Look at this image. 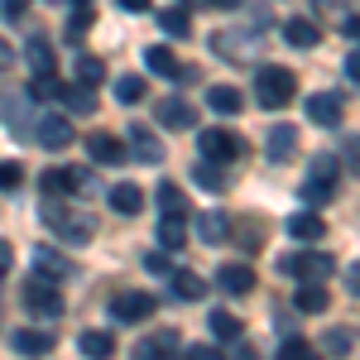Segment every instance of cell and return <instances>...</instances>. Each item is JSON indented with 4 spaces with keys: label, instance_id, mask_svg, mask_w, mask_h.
<instances>
[{
    "label": "cell",
    "instance_id": "cell-1",
    "mask_svg": "<svg viewBox=\"0 0 360 360\" xmlns=\"http://www.w3.org/2000/svg\"><path fill=\"white\" fill-rule=\"evenodd\" d=\"M44 226L63 245H91V236H96V221L77 207H68V202H44Z\"/></svg>",
    "mask_w": 360,
    "mask_h": 360
},
{
    "label": "cell",
    "instance_id": "cell-2",
    "mask_svg": "<svg viewBox=\"0 0 360 360\" xmlns=\"http://www.w3.org/2000/svg\"><path fill=\"white\" fill-rule=\"evenodd\" d=\"M255 96H259L264 111H283V106L298 96V77H293L288 68H259V72H255Z\"/></svg>",
    "mask_w": 360,
    "mask_h": 360
},
{
    "label": "cell",
    "instance_id": "cell-3",
    "mask_svg": "<svg viewBox=\"0 0 360 360\" xmlns=\"http://www.w3.org/2000/svg\"><path fill=\"white\" fill-rule=\"evenodd\" d=\"M332 269H336V259L327 250H307V255H283V259H278V274L303 278V283H322Z\"/></svg>",
    "mask_w": 360,
    "mask_h": 360
},
{
    "label": "cell",
    "instance_id": "cell-4",
    "mask_svg": "<svg viewBox=\"0 0 360 360\" xmlns=\"http://www.w3.org/2000/svg\"><path fill=\"white\" fill-rule=\"evenodd\" d=\"M197 154L207 164H236V159H245V139L231 135V130H202L197 135Z\"/></svg>",
    "mask_w": 360,
    "mask_h": 360
},
{
    "label": "cell",
    "instance_id": "cell-5",
    "mask_svg": "<svg viewBox=\"0 0 360 360\" xmlns=\"http://www.w3.org/2000/svg\"><path fill=\"white\" fill-rule=\"evenodd\" d=\"M25 307L34 312V317H49V322H53V317H63L68 303H63V293H58L49 278H29L25 283Z\"/></svg>",
    "mask_w": 360,
    "mask_h": 360
},
{
    "label": "cell",
    "instance_id": "cell-6",
    "mask_svg": "<svg viewBox=\"0 0 360 360\" xmlns=\"http://www.w3.org/2000/svg\"><path fill=\"white\" fill-rule=\"evenodd\" d=\"M154 307H159L154 293H115L111 298V317L125 322V327H135V322H149V317H154Z\"/></svg>",
    "mask_w": 360,
    "mask_h": 360
},
{
    "label": "cell",
    "instance_id": "cell-7",
    "mask_svg": "<svg viewBox=\"0 0 360 360\" xmlns=\"http://www.w3.org/2000/svg\"><path fill=\"white\" fill-rule=\"evenodd\" d=\"M307 120L322 125V130H336L341 125V96L336 91H312L307 96Z\"/></svg>",
    "mask_w": 360,
    "mask_h": 360
},
{
    "label": "cell",
    "instance_id": "cell-8",
    "mask_svg": "<svg viewBox=\"0 0 360 360\" xmlns=\"http://www.w3.org/2000/svg\"><path fill=\"white\" fill-rule=\"evenodd\" d=\"M144 63H149V72H159V77H173V82H193V77H197L193 68H183L178 58L168 53L164 44H154V49L144 53Z\"/></svg>",
    "mask_w": 360,
    "mask_h": 360
},
{
    "label": "cell",
    "instance_id": "cell-9",
    "mask_svg": "<svg viewBox=\"0 0 360 360\" xmlns=\"http://www.w3.org/2000/svg\"><path fill=\"white\" fill-rule=\"evenodd\" d=\"M130 360H178V332H159V336H144Z\"/></svg>",
    "mask_w": 360,
    "mask_h": 360
},
{
    "label": "cell",
    "instance_id": "cell-10",
    "mask_svg": "<svg viewBox=\"0 0 360 360\" xmlns=\"http://www.w3.org/2000/svg\"><path fill=\"white\" fill-rule=\"evenodd\" d=\"M68 274H72V259H68V255H58V250H49V245L34 250V278L58 283V278H68Z\"/></svg>",
    "mask_w": 360,
    "mask_h": 360
},
{
    "label": "cell",
    "instance_id": "cell-11",
    "mask_svg": "<svg viewBox=\"0 0 360 360\" xmlns=\"http://www.w3.org/2000/svg\"><path fill=\"white\" fill-rule=\"evenodd\" d=\"M125 139H130V149H135L139 164H159V159H164V144H159V135H154L149 125H130Z\"/></svg>",
    "mask_w": 360,
    "mask_h": 360
},
{
    "label": "cell",
    "instance_id": "cell-12",
    "mask_svg": "<svg viewBox=\"0 0 360 360\" xmlns=\"http://www.w3.org/2000/svg\"><path fill=\"white\" fill-rule=\"evenodd\" d=\"M86 154H91L96 164H120V159H125V139L106 135V130H91V135H86Z\"/></svg>",
    "mask_w": 360,
    "mask_h": 360
},
{
    "label": "cell",
    "instance_id": "cell-13",
    "mask_svg": "<svg viewBox=\"0 0 360 360\" xmlns=\"http://www.w3.org/2000/svg\"><path fill=\"white\" fill-rule=\"evenodd\" d=\"M154 197H159V217H168V221H188V197H183V188L178 183H159L154 188Z\"/></svg>",
    "mask_w": 360,
    "mask_h": 360
},
{
    "label": "cell",
    "instance_id": "cell-14",
    "mask_svg": "<svg viewBox=\"0 0 360 360\" xmlns=\"http://www.w3.org/2000/svg\"><path fill=\"white\" fill-rule=\"evenodd\" d=\"M159 125H164V130H193V125H197V111L188 106V101L168 96V101H159Z\"/></svg>",
    "mask_w": 360,
    "mask_h": 360
},
{
    "label": "cell",
    "instance_id": "cell-15",
    "mask_svg": "<svg viewBox=\"0 0 360 360\" xmlns=\"http://www.w3.org/2000/svg\"><path fill=\"white\" fill-rule=\"evenodd\" d=\"M217 283H221V293H231V298H245L250 288H255V269H245V264H221L217 269Z\"/></svg>",
    "mask_w": 360,
    "mask_h": 360
},
{
    "label": "cell",
    "instance_id": "cell-16",
    "mask_svg": "<svg viewBox=\"0 0 360 360\" xmlns=\"http://www.w3.org/2000/svg\"><path fill=\"white\" fill-rule=\"evenodd\" d=\"M34 135H39V144H49V149H68L72 144V125H68V115H44Z\"/></svg>",
    "mask_w": 360,
    "mask_h": 360
},
{
    "label": "cell",
    "instance_id": "cell-17",
    "mask_svg": "<svg viewBox=\"0 0 360 360\" xmlns=\"http://www.w3.org/2000/svg\"><path fill=\"white\" fill-rule=\"evenodd\" d=\"M283 231H288L293 240H322V236H327V221H322L317 212H293V217L283 221Z\"/></svg>",
    "mask_w": 360,
    "mask_h": 360
},
{
    "label": "cell",
    "instance_id": "cell-18",
    "mask_svg": "<svg viewBox=\"0 0 360 360\" xmlns=\"http://www.w3.org/2000/svg\"><path fill=\"white\" fill-rule=\"evenodd\" d=\"M298 154V125H274L269 130V159L274 164H288Z\"/></svg>",
    "mask_w": 360,
    "mask_h": 360
},
{
    "label": "cell",
    "instance_id": "cell-19",
    "mask_svg": "<svg viewBox=\"0 0 360 360\" xmlns=\"http://www.w3.org/2000/svg\"><path fill=\"white\" fill-rule=\"evenodd\" d=\"M10 346H15L20 356H49V351H53V336L34 332V327H20V332H10Z\"/></svg>",
    "mask_w": 360,
    "mask_h": 360
},
{
    "label": "cell",
    "instance_id": "cell-20",
    "mask_svg": "<svg viewBox=\"0 0 360 360\" xmlns=\"http://www.w3.org/2000/svg\"><path fill=\"white\" fill-rule=\"evenodd\" d=\"M106 202H111L115 217H135L139 207H144V188H135V183H115Z\"/></svg>",
    "mask_w": 360,
    "mask_h": 360
},
{
    "label": "cell",
    "instance_id": "cell-21",
    "mask_svg": "<svg viewBox=\"0 0 360 360\" xmlns=\"http://www.w3.org/2000/svg\"><path fill=\"white\" fill-rule=\"evenodd\" d=\"M25 58H29V72H34V77H53L58 58H53V44H49V39H29Z\"/></svg>",
    "mask_w": 360,
    "mask_h": 360
},
{
    "label": "cell",
    "instance_id": "cell-22",
    "mask_svg": "<svg viewBox=\"0 0 360 360\" xmlns=\"http://www.w3.org/2000/svg\"><path fill=\"white\" fill-rule=\"evenodd\" d=\"M77 351L86 360H111L115 356V336L111 332H82L77 336Z\"/></svg>",
    "mask_w": 360,
    "mask_h": 360
},
{
    "label": "cell",
    "instance_id": "cell-23",
    "mask_svg": "<svg viewBox=\"0 0 360 360\" xmlns=\"http://www.w3.org/2000/svg\"><path fill=\"white\" fill-rule=\"evenodd\" d=\"M168 283H173V293H178V298H188V303H202V293H207L202 274H193V269H173Z\"/></svg>",
    "mask_w": 360,
    "mask_h": 360
},
{
    "label": "cell",
    "instance_id": "cell-24",
    "mask_svg": "<svg viewBox=\"0 0 360 360\" xmlns=\"http://www.w3.org/2000/svg\"><path fill=\"white\" fill-rule=\"evenodd\" d=\"M197 231H202L207 245H226V240H231V217H226V212H207V217L197 221Z\"/></svg>",
    "mask_w": 360,
    "mask_h": 360
},
{
    "label": "cell",
    "instance_id": "cell-25",
    "mask_svg": "<svg viewBox=\"0 0 360 360\" xmlns=\"http://www.w3.org/2000/svg\"><path fill=\"white\" fill-rule=\"evenodd\" d=\"M207 327H212L217 341H240V317H231L226 307H212L207 312Z\"/></svg>",
    "mask_w": 360,
    "mask_h": 360
},
{
    "label": "cell",
    "instance_id": "cell-26",
    "mask_svg": "<svg viewBox=\"0 0 360 360\" xmlns=\"http://www.w3.org/2000/svg\"><path fill=\"white\" fill-rule=\"evenodd\" d=\"M72 77H77V86H96L106 82V63L91 53H77V63H72Z\"/></svg>",
    "mask_w": 360,
    "mask_h": 360
},
{
    "label": "cell",
    "instance_id": "cell-27",
    "mask_svg": "<svg viewBox=\"0 0 360 360\" xmlns=\"http://www.w3.org/2000/svg\"><path fill=\"white\" fill-rule=\"evenodd\" d=\"M0 106H5V125H10V130H15V135H29L25 96H20V91H5V96H0Z\"/></svg>",
    "mask_w": 360,
    "mask_h": 360
},
{
    "label": "cell",
    "instance_id": "cell-28",
    "mask_svg": "<svg viewBox=\"0 0 360 360\" xmlns=\"http://www.w3.org/2000/svg\"><path fill=\"white\" fill-rule=\"evenodd\" d=\"M58 96H63V106H68L72 115H91L96 111V91H91V86H63Z\"/></svg>",
    "mask_w": 360,
    "mask_h": 360
},
{
    "label": "cell",
    "instance_id": "cell-29",
    "mask_svg": "<svg viewBox=\"0 0 360 360\" xmlns=\"http://www.w3.org/2000/svg\"><path fill=\"white\" fill-rule=\"evenodd\" d=\"M44 193H49V202H68L72 197V168H49L44 173Z\"/></svg>",
    "mask_w": 360,
    "mask_h": 360
},
{
    "label": "cell",
    "instance_id": "cell-30",
    "mask_svg": "<svg viewBox=\"0 0 360 360\" xmlns=\"http://www.w3.org/2000/svg\"><path fill=\"white\" fill-rule=\"evenodd\" d=\"M193 183H197V188H207V193H226V173H221V164H207V159H197V164H193Z\"/></svg>",
    "mask_w": 360,
    "mask_h": 360
},
{
    "label": "cell",
    "instance_id": "cell-31",
    "mask_svg": "<svg viewBox=\"0 0 360 360\" xmlns=\"http://www.w3.org/2000/svg\"><path fill=\"white\" fill-rule=\"evenodd\" d=\"M293 307H298V312H327L332 298H327V288H322V283H303V288H298V298H293Z\"/></svg>",
    "mask_w": 360,
    "mask_h": 360
},
{
    "label": "cell",
    "instance_id": "cell-32",
    "mask_svg": "<svg viewBox=\"0 0 360 360\" xmlns=\"http://www.w3.org/2000/svg\"><path fill=\"white\" fill-rule=\"evenodd\" d=\"M207 106L221 111V115H240V91H236V86H212V91H207Z\"/></svg>",
    "mask_w": 360,
    "mask_h": 360
},
{
    "label": "cell",
    "instance_id": "cell-33",
    "mask_svg": "<svg viewBox=\"0 0 360 360\" xmlns=\"http://www.w3.org/2000/svg\"><path fill=\"white\" fill-rule=\"evenodd\" d=\"M159 29H164V34H173V39H188V29H193V15H188L183 5H173V10H164V15H159Z\"/></svg>",
    "mask_w": 360,
    "mask_h": 360
},
{
    "label": "cell",
    "instance_id": "cell-34",
    "mask_svg": "<svg viewBox=\"0 0 360 360\" xmlns=\"http://www.w3.org/2000/svg\"><path fill=\"white\" fill-rule=\"evenodd\" d=\"M283 34H288V44H293V49H312V44L322 39L312 20H288V25H283Z\"/></svg>",
    "mask_w": 360,
    "mask_h": 360
},
{
    "label": "cell",
    "instance_id": "cell-35",
    "mask_svg": "<svg viewBox=\"0 0 360 360\" xmlns=\"http://www.w3.org/2000/svg\"><path fill=\"white\" fill-rule=\"evenodd\" d=\"M86 29H91V5H77L72 20H68V29H63V39H68V44H82Z\"/></svg>",
    "mask_w": 360,
    "mask_h": 360
},
{
    "label": "cell",
    "instance_id": "cell-36",
    "mask_svg": "<svg viewBox=\"0 0 360 360\" xmlns=\"http://www.w3.org/2000/svg\"><path fill=\"white\" fill-rule=\"evenodd\" d=\"M115 101H120V106H135V101H144V77H130V72H125V77L115 82Z\"/></svg>",
    "mask_w": 360,
    "mask_h": 360
},
{
    "label": "cell",
    "instance_id": "cell-37",
    "mask_svg": "<svg viewBox=\"0 0 360 360\" xmlns=\"http://www.w3.org/2000/svg\"><path fill=\"white\" fill-rule=\"evenodd\" d=\"M307 178H312V183L336 188V154H317V159H312V168H307Z\"/></svg>",
    "mask_w": 360,
    "mask_h": 360
},
{
    "label": "cell",
    "instance_id": "cell-38",
    "mask_svg": "<svg viewBox=\"0 0 360 360\" xmlns=\"http://www.w3.org/2000/svg\"><path fill=\"white\" fill-rule=\"evenodd\" d=\"M159 240H164L168 250H183V245H188V231H183V221H168V217H159Z\"/></svg>",
    "mask_w": 360,
    "mask_h": 360
},
{
    "label": "cell",
    "instance_id": "cell-39",
    "mask_svg": "<svg viewBox=\"0 0 360 360\" xmlns=\"http://www.w3.org/2000/svg\"><path fill=\"white\" fill-rule=\"evenodd\" d=\"M322 346H327V351H332V356H351V346H356V336L346 332V327H332V332H327V341H322Z\"/></svg>",
    "mask_w": 360,
    "mask_h": 360
},
{
    "label": "cell",
    "instance_id": "cell-40",
    "mask_svg": "<svg viewBox=\"0 0 360 360\" xmlns=\"http://www.w3.org/2000/svg\"><path fill=\"white\" fill-rule=\"evenodd\" d=\"M278 360H322V356H317L307 341H298V336H293V341H283V346H278Z\"/></svg>",
    "mask_w": 360,
    "mask_h": 360
},
{
    "label": "cell",
    "instance_id": "cell-41",
    "mask_svg": "<svg viewBox=\"0 0 360 360\" xmlns=\"http://www.w3.org/2000/svg\"><path fill=\"white\" fill-rule=\"evenodd\" d=\"M20 183H25V164H15V159L0 164V193H15Z\"/></svg>",
    "mask_w": 360,
    "mask_h": 360
},
{
    "label": "cell",
    "instance_id": "cell-42",
    "mask_svg": "<svg viewBox=\"0 0 360 360\" xmlns=\"http://www.w3.org/2000/svg\"><path fill=\"white\" fill-rule=\"evenodd\" d=\"M303 197L312 202V207H327V202L336 197V188H327V183H312V178H307V183H303Z\"/></svg>",
    "mask_w": 360,
    "mask_h": 360
},
{
    "label": "cell",
    "instance_id": "cell-43",
    "mask_svg": "<svg viewBox=\"0 0 360 360\" xmlns=\"http://www.w3.org/2000/svg\"><path fill=\"white\" fill-rule=\"evenodd\" d=\"M29 91H34V96H58V91H63V82H58V77H34V86H29Z\"/></svg>",
    "mask_w": 360,
    "mask_h": 360
},
{
    "label": "cell",
    "instance_id": "cell-44",
    "mask_svg": "<svg viewBox=\"0 0 360 360\" xmlns=\"http://www.w3.org/2000/svg\"><path fill=\"white\" fill-rule=\"evenodd\" d=\"M183 356H188V360H226L221 351H217V346H188Z\"/></svg>",
    "mask_w": 360,
    "mask_h": 360
},
{
    "label": "cell",
    "instance_id": "cell-45",
    "mask_svg": "<svg viewBox=\"0 0 360 360\" xmlns=\"http://www.w3.org/2000/svg\"><path fill=\"white\" fill-rule=\"evenodd\" d=\"M144 269H149V274H159V278H168V274H173V264H168L164 255H149V259H144Z\"/></svg>",
    "mask_w": 360,
    "mask_h": 360
},
{
    "label": "cell",
    "instance_id": "cell-46",
    "mask_svg": "<svg viewBox=\"0 0 360 360\" xmlns=\"http://www.w3.org/2000/svg\"><path fill=\"white\" fill-rule=\"evenodd\" d=\"M10 264H15V250H10V240H0V278L10 274Z\"/></svg>",
    "mask_w": 360,
    "mask_h": 360
},
{
    "label": "cell",
    "instance_id": "cell-47",
    "mask_svg": "<svg viewBox=\"0 0 360 360\" xmlns=\"http://www.w3.org/2000/svg\"><path fill=\"white\" fill-rule=\"evenodd\" d=\"M346 288H351V298H360V264L346 269Z\"/></svg>",
    "mask_w": 360,
    "mask_h": 360
},
{
    "label": "cell",
    "instance_id": "cell-48",
    "mask_svg": "<svg viewBox=\"0 0 360 360\" xmlns=\"http://www.w3.org/2000/svg\"><path fill=\"white\" fill-rule=\"evenodd\" d=\"M115 5H120L125 15H144V10H149V0H115Z\"/></svg>",
    "mask_w": 360,
    "mask_h": 360
},
{
    "label": "cell",
    "instance_id": "cell-49",
    "mask_svg": "<svg viewBox=\"0 0 360 360\" xmlns=\"http://www.w3.org/2000/svg\"><path fill=\"white\" fill-rule=\"evenodd\" d=\"M346 77H360V49H351V58H346Z\"/></svg>",
    "mask_w": 360,
    "mask_h": 360
},
{
    "label": "cell",
    "instance_id": "cell-50",
    "mask_svg": "<svg viewBox=\"0 0 360 360\" xmlns=\"http://www.w3.org/2000/svg\"><path fill=\"white\" fill-rule=\"evenodd\" d=\"M25 5H29V0H0V10H5V15H25Z\"/></svg>",
    "mask_w": 360,
    "mask_h": 360
},
{
    "label": "cell",
    "instance_id": "cell-51",
    "mask_svg": "<svg viewBox=\"0 0 360 360\" xmlns=\"http://www.w3.org/2000/svg\"><path fill=\"white\" fill-rule=\"evenodd\" d=\"M10 58H15L10 53V39H0V72H10Z\"/></svg>",
    "mask_w": 360,
    "mask_h": 360
},
{
    "label": "cell",
    "instance_id": "cell-52",
    "mask_svg": "<svg viewBox=\"0 0 360 360\" xmlns=\"http://www.w3.org/2000/svg\"><path fill=\"white\" fill-rule=\"evenodd\" d=\"M346 34H351V39L360 44V15H356V20H346Z\"/></svg>",
    "mask_w": 360,
    "mask_h": 360
},
{
    "label": "cell",
    "instance_id": "cell-53",
    "mask_svg": "<svg viewBox=\"0 0 360 360\" xmlns=\"http://www.w3.org/2000/svg\"><path fill=\"white\" fill-rule=\"evenodd\" d=\"M212 5H217V10H240L245 0H212Z\"/></svg>",
    "mask_w": 360,
    "mask_h": 360
},
{
    "label": "cell",
    "instance_id": "cell-54",
    "mask_svg": "<svg viewBox=\"0 0 360 360\" xmlns=\"http://www.w3.org/2000/svg\"><path fill=\"white\" fill-rule=\"evenodd\" d=\"M231 360H259V356H255V351H245V346H240V351H236V356H231Z\"/></svg>",
    "mask_w": 360,
    "mask_h": 360
},
{
    "label": "cell",
    "instance_id": "cell-55",
    "mask_svg": "<svg viewBox=\"0 0 360 360\" xmlns=\"http://www.w3.org/2000/svg\"><path fill=\"white\" fill-rule=\"evenodd\" d=\"M77 5H91V0H77Z\"/></svg>",
    "mask_w": 360,
    "mask_h": 360
}]
</instances>
